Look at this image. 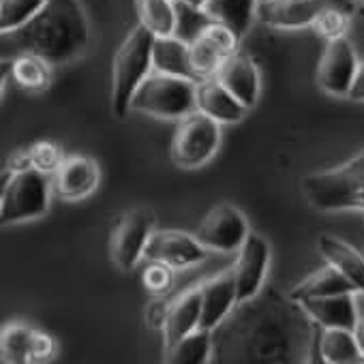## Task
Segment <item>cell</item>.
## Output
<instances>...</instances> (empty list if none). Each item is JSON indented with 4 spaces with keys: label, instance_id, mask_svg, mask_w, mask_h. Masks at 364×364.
Here are the masks:
<instances>
[{
    "label": "cell",
    "instance_id": "cell-1",
    "mask_svg": "<svg viewBox=\"0 0 364 364\" xmlns=\"http://www.w3.org/2000/svg\"><path fill=\"white\" fill-rule=\"evenodd\" d=\"M90 28L80 0H48L24 26L3 33V58L33 54L50 65H65L86 50Z\"/></svg>",
    "mask_w": 364,
    "mask_h": 364
},
{
    "label": "cell",
    "instance_id": "cell-2",
    "mask_svg": "<svg viewBox=\"0 0 364 364\" xmlns=\"http://www.w3.org/2000/svg\"><path fill=\"white\" fill-rule=\"evenodd\" d=\"M302 191L321 213L364 210V150L336 169L304 176Z\"/></svg>",
    "mask_w": 364,
    "mask_h": 364
},
{
    "label": "cell",
    "instance_id": "cell-3",
    "mask_svg": "<svg viewBox=\"0 0 364 364\" xmlns=\"http://www.w3.org/2000/svg\"><path fill=\"white\" fill-rule=\"evenodd\" d=\"M154 35L146 26H135L122 41L112 65V109L118 118L131 112V99L152 71Z\"/></svg>",
    "mask_w": 364,
    "mask_h": 364
},
{
    "label": "cell",
    "instance_id": "cell-4",
    "mask_svg": "<svg viewBox=\"0 0 364 364\" xmlns=\"http://www.w3.org/2000/svg\"><path fill=\"white\" fill-rule=\"evenodd\" d=\"M198 82L167 75L150 73L139 84L131 99V112H141L154 118H185L198 109Z\"/></svg>",
    "mask_w": 364,
    "mask_h": 364
},
{
    "label": "cell",
    "instance_id": "cell-5",
    "mask_svg": "<svg viewBox=\"0 0 364 364\" xmlns=\"http://www.w3.org/2000/svg\"><path fill=\"white\" fill-rule=\"evenodd\" d=\"M50 187L48 173L35 167L11 171L0 191V221L22 223L43 217L50 208Z\"/></svg>",
    "mask_w": 364,
    "mask_h": 364
},
{
    "label": "cell",
    "instance_id": "cell-6",
    "mask_svg": "<svg viewBox=\"0 0 364 364\" xmlns=\"http://www.w3.org/2000/svg\"><path fill=\"white\" fill-rule=\"evenodd\" d=\"M221 122L200 109L180 118L171 139V161L182 169H196L208 163L221 141Z\"/></svg>",
    "mask_w": 364,
    "mask_h": 364
},
{
    "label": "cell",
    "instance_id": "cell-7",
    "mask_svg": "<svg viewBox=\"0 0 364 364\" xmlns=\"http://www.w3.org/2000/svg\"><path fill=\"white\" fill-rule=\"evenodd\" d=\"M249 234L251 230L247 217L232 204L215 206L196 230V238L208 251H217V253L238 251Z\"/></svg>",
    "mask_w": 364,
    "mask_h": 364
},
{
    "label": "cell",
    "instance_id": "cell-8",
    "mask_svg": "<svg viewBox=\"0 0 364 364\" xmlns=\"http://www.w3.org/2000/svg\"><path fill=\"white\" fill-rule=\"evenodd\" d=\"M328 7L351 11L353 0H257V20L272 28H306Z\"/></svg>",
    "mask_w": 364,
    "mask_h": 364
},
{
    "label": "cell",
    "instance_id": "cell-9",
    "mask_svg": "<svg viewBox=\"0 0 364 364\" xmlns=\"http://www.w3.org/2000/svg\"><path fill=\"white\" fill-rule=\"evenodd\" d=\"M154 215L146 208L131 210L118 223L109 240V257L120 270H131L144 257L146 242L154 232Z\"/></svg>",
    "mask_w": 364,
    "mask_h": 364
},
{
    "label": "cell",
    "instance_id": "cell-10",
    "mask_svg": "<svg viewBox=\"0 0 364 364\" xmlns=\"http://www.w3.org/2000/svg\"><path fill=\"white\" fill-rule=\"evenodd\" d=\"M240 37L221 22H208L191 41V63L200 80L217 75L219 67L236 52Z\"/></svg>",
    "mask_w": 364,
    "mask_h": 364
},
{
    "label": "cell",
    "instance_id": "cell-11",
    "mask_svg": "<svg viewBox=\"0 0 364 364\" xmlns=\"http://www.w3.org/2000/svg\"><path fill=\"white\" fill-rule=\"evenodd\" d=\"M208 255V249L196 238V234L178 232V230H161L152 232L146 249L144 259L146 262H161L176 268H187L204 262Z\"/></svg>",
    "mask_w": 364,
    "mask_h": 364
},
{
    "label": "cell",
    "instance_id": "cell-12",
    "mask_svg": "<svg viewBox=\"0 0 364 364\" xmlns=\"http://www.w3.org/2000/svg\"><path fill=\"white\" fill-rule=\"evenodd\" d=\"M358 65L360 63L353 52V46L345 37L328 41L321 54L319 67H317L319 88L332 97H347L351 82L355 77Z\"/></svg>",
    "mask_w": 364,
    "mask_h": 364
},
{
    "label": "cell",
    "instance_id": "cell-13",
    "mask_svg": "<svg viewBox=\"0 0 364 364\" xmlns=\"http://www.w3.org/2000/svg\"><path fill=\"white\" fill-rule=\"evenodd\" d=\"M270 264V245L255 232L247 236L242 247L238 249V259L234 270L236 289H238V304L257 296L264 285L266 272Z\"/></svg>",
    "mask_w": 364,
    "mask_h": 364
},
{
    "label": "cell",
    "instance_id": "cell-14",
    "mask_svg": "<svg viewBox=\"0 0 364 364\" xmlns=\"http://www.w3.org/2000/svg\"><path fill=\"white\" fill-rule=\"evenodd\" d=\"M99 178H101V169L95 159L73 154V156H65L60 167L54 171L52 187L60 200L80 202L97 189Z\"/></svg>",
    "mask_w": 364,
    "mask_h": 364
},
{
    "label": "cell",
    "instance_id": "cell-15",
    "mask_svg": "<svg viewBox=\"0 0 364 364\" xmlns=\"http://www.w3.org/2000/svg\"><path fill=\"white\" fill-rule=\"evenodd\" d=\"M247 109L255 107L259 99V71L253 58L234 52L215 75Z\"/></svg>",
    "mask_w": 364,
    "mask_h": 364
},
{
    "label": "cell",
    "instance_id": "cell-16",
    "mask_svg": "<svg viewBox=\"0 0 364 364\" xmlns=\"http://www.w3.org/2000/svg\"><path fill=\"white\" fill-rule=\"evenodd\" d=\"M200 287H202L200 328L215 330L225 319V315L232 311V306L238 304V289H236L234 270L223 272L215 279H208Z\"/></svg>",
    "mask_w": 364,
    "mask_h": 364
},
{
    "label": "cell",
    "instance_id": "cell-17",
    "mask_svg": "<svg viewBox=\"0 0 364 364\" xmlns=\"http://www.w3.org/2000/svg\"><path fill=\"white\" fill-rule=\"evenodd\" d=\"M196 101H198V109L210 118H215L217 122H225V124H232V122H240L245 116H247V107L213 75V77H206V80H200L198 82V95H196Z\"/></svg>",
    "mask_w": 364,
    "mask_h": 364
},
{
    "label": "cell",
    "instance_id": "cell-18",
    "mask_svg": "<svg viewBox=\"0 0 364 364\" xmlns=\"http://www.w3.org/2000/svg\"><path fill=\"white\" fill-rule=\"evenodd\" d=\"M300 306L304 313L319 326V328H347L353 330L358 321V309L353 300V291L334 294L326 298H311L302 300Z\"/></svg>",
    "mask_w": 364,
    "mask_h": 364
},
{
    "label": "cell",
    "instance_id": "cell-19",
    "mask_svg": "<svg viewBox=\"0 0 364 364\" xmlns=\"http://www.w3.org/2000/svg\"><path fill=\"white\" fill-rule=\"evenodd\" d=\"M202 317V287H193L182 294L167 311V319L163 326V343L165 349L176 345L182 336L200 328Z\"/></svg>",
    "mask_w": 364,
    "mask_h": 364
},
{
    "label": "cell",
    "instance_id": "cell-20",
    "mask_svg": "<svg viewBox=\"0 0 364 364\" xmlns=\"http://www.w3.org/2000/svg\"><path fill=\"white\" fill-rule=\"evenodd\" d=\"M152 71L187 77L193 82H200L193 63H191V48L189 41L182 37L169 35V37H154L152 46Z\"/></svg>",
    "mask_w": 364,
    "mask_h": 364
},
{
    "label": "cell",
    "instance_id": "cell-21",
    "mask_svg": "<svg viewBox=\"0 0 364 364\" xmlns=\"http://www.w3.org/2000/svg\"><path fill=\"white\" fill-rule=\"evenodd\" d=\"M317 249L330 266L349 279L358 294H364V257L351 245L323 234L317 240Z\"/></svg>",
    "mask_w": 364,
    "mask_h": 364
},
{
    "label": "cell",
    "instance_id": "cell-22",
    "mask_svg": "<svg viewBox=\"0 0 364 364\" xmlns=\"http://www.w3.org/2000/svg\"><path fill=\"white\" fill-rule=\"evenodd\" d=\"M347 291H355V287L349 283L347 277H343L334 266H323L317 272H313L311 277H306L304 281H300L289 298L294 302H302V300H311V298H326V296H334V294H347Z\"/></svg>",
    "mask_w": 364,
    "mask_h": 364
},
{
    "label": "cell",
    "instance_id": "cell-23",
    "mask_svg": "<svg viewBox=\"0 0 364 364\" xmlns=\"http://www.w3.org/2000/svg\"><path fill=\"white\" fill-rule=\"evenodd\" d=\"M204 14L213 22L232 28L242 39L251 28L253 18H257V0H208Z\"/></svg>",
    "mask_w": 364,
    "mask_h": 364
},
{
    "label": "cell",
    "instance_id": "cell-24",
    "mask_svg": "<svg viewBox=\"0 0 364 364\" xmlns=\"http://www.w3.org/2000/svg\"><path fill=\"white\" fill-rule=\"evenodd\" d=\"M319 355H321V362H330V364L364 362V355L358 347L353 330H347V328H321Z\"/></svg>",
    "mask_w": 364,
    "mask_h": 364
},
{
    "label": "cell",
    "instance_id": "cell-25",
    "mask_svg": "<svg viewBox=\"0 0 364 364\" xmlns=\"http://www.w3.org/2000/svg\"><path fill=\"white\" fill-rule=\"evenodd\" d=\"M137 16L154 37H169L178 31V7L171 0H137Z\"/></svg>",
    "mask_w": 364,
    "mask_h": 364
},
{
    "label": "cell",
    "instance_id": "cell-26",
    "mask_svg": "<svg viewBox=\"0 0 364 364\" xmlns=\"http://www.w3.org/2000/svg\"><path fill=\"white\" fill-rule=\"evenodd\" d=\"M9 73L11 80L22 90H33V92L46 90L52 82V65L33 54L9 58Z\"/></svg>",
    "mask_w": 364,
    "mask_h": 364
},
{
    "label": "cell",
    "instance_id": "cell-27",
    "mask_svg": "<svg viewBox=\"0 0 364 364\" xmlns=\"http://www.w3.org/2000/svg\"><path fill=\"white\" fill-rule=\"evenodd\" d=\"M210 330L198 328L182 336L176 345L165 349V362L169 364H202L210 353Z\"/></svg>",
    "mask_w": 364,
    "mask_h": 364
},
{
    "label": "cell",
    "instance_id": "cell-28",
    "mask_svg": "<svg viewBox=\"0 0 364 364\" xmlns=\"http://www.w3.org/2000/svg\"><path fill=\"white\" fill-rule=\"evenodd\" d=\"M33 347H35L33 328L22 323H11L3 328V338H0L3 362H11V364L33 362Z\"/></svg>",
    "mask_w": 364,
    "mask_h": 364
},
{
    "label": "cell",
    "instance_id": "cell-29",
    "mask_svg": "<svg viewBox=\"0 0 364 364\" xmlns=\"http://www.w3.org/2000/svg\"><path fill=\"white\" fill-rule=\"evenodd\" d=\"M48 0H0V31L11 33L33 20Z\"/></svg>",
    "mask_w": 364,
    "mask_h": 364
},
{
    "label": "cell",
    "instance_id": "cell-30",
    "mask_svg": "<svg viewBox=\"0 0 364 364\" xmlns=\"http://www.w3.org/2000/svg\"><path fill=\"white\" fill-rule=\"evenodd\" d=\"M349 9L345 7H328L326 11L319 14V18L313 22V31L323 37L326 41H332V39H338V37H345L347 33V26H349Z\"/></svg>",
    "mask_w": 364,
    "mask_h": 364
},
{
    "label": "cell",
    "instance_id": "cell-31",
    "mask_svg": "<svg viewBox=\"0 0 364 364\" xmlns=\"http://www.w3.org/2000/svg\"><path fill=\"white\" fill-rule=\"evenodd\" d=\"M28 154H31L33 167L43 173H54L60 167V163L65 161L63 148L54 141H37L35 146L28 148Z\"/></svg>",
    "mask_w": 364,
    "mask_h": 364
},
{
    "label": "cell",
    "instance_id": "cell-32",
    "mask_svg": "<svg viewBox=\"0 0 364 364\" xmlns=\"http://www.w3.org/2000/svg\"><path fill=\"white\" fill-rule=\"evenodd\" d=\"M144 287L156 296L161 294H167L173 285V268L167 266V264H161V262H150V266L144 270Z\"/></svg>",
    "mask_w": 364,
    "mask_h": 364
},
{
    "label": "cell",
    "instance_id": "cell-33",
    "mask_svg": "<svg viewBox=\"0 0 364 364\" xmlns=\"http://www.w3.org/2000/svg\"><path fill=\"white\" fill-rule=\"evenodd\" d=\"M56 345H54V338L46 332H39L35 330V347H33V362H41V360H48L52 353H54Z\"/></svg>",
    "mask_w": 364,
    "mask_h": 364
},
{
    "label": "cell",
    "instance_id": "cell-34",
    "mask_svg": "<svg viewBox=\"0 0 364 364\" xmlns=\"http://www.w3.org/2000/svg\"><path fill=\"white\" fill-rule=\"evenodd\" d=\"M167 311H169V306H165V302L154 300V302H150V306L146 309V317H148V321H150L154 328H163V326H165V319H167Z\"/></svg>",
    "mask_w": 364,
    "mask_h": 364
},
{
    "label": "cell",
    "instance_id": "cell-35",
    "mask_svg": "<svg viewBox=\"0 0 364 364\" xmlns=\"http://www.w3.org/2000/svg\"><path fill=\"white\" fill-rule=\"evenodd\" d=\"M347 99H351V101H364V63L358 65V71H355V77L351 82L349 92H347Z\"/></svg>",
    "mask_w": 364,
    "mask_h": 364
},
{
    "label": "cell",
    "instance_id": "cell-36",
    "mask_svg": "<svg viewBox=\"0 0 364 364\" xmlns=\"http://www.w3.org/2000/svg\"><path fill=\"white\" fill-rule=\"evenodd\" d=\"M9 167H11L14 171H18V169H28V167H33L28 150H26V152H24V150H20V152L11 154V159H9Z\"/></svg>",
    "mask_w": 364,
    "mask_h": 364
},
{
    "label": "cell",
    "instance_id": "cell-37",
    "mask_svg": "<svg viewBox=\"0 0 364 364\" xmlns=\"http://www.w3.org/2000/svg\"><path fill=\"white\" fill-rule=\"evenodd\" d=\"M353 336H355L358 347H360V351H362V355H364V317H358V321H355V326H353Z\"/></svg>",
    "mask_w": 364,
    "mask_h": 364
},
{
    "label": "cell",
    "instance_id": "cell-38",
    "mask_svg": "<svg viewBox=\"0 0 364 364\" xmlns=\"http://www.w3.org/2000/svg\"><path fill=\"white\" fill-rule=\"evenodd\" d=\"M180 3H185V5H189V7H193V9L204 11V7H206L208 0H180Z\"/></svg>",
    "mask_w": 364,
    "mask_h": 364
},
{
    "label": "cell",
    "instance_id": "cell-39",
    "mask_svg": "<svg viewBox=\"0 0 364 364\" xmlns=\"http://www.w3.org/2000/svg\"><path fill=\"white\" fill-rule=\"evenodd\" d=\"M358 16H360V18L364 20V7H358Z\"/></svg>",
    "mask_w": 364,
    "mask_h": 364
},
{
    "label": "cell",
    "instance_id": "cell-40",
    "mask_svg": "<svg viewBox=\"0 0 364 364\" xmlns=\"http://www.w3.org/2000/svg\"><path fill=\"white\" fill-rule=\"evenodd\" d=\"M353 5H358V7H364V0H353Z\"/></svg>",
    "mask_w": 364,
    "mask_h": 364
}]
</instances>
